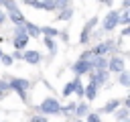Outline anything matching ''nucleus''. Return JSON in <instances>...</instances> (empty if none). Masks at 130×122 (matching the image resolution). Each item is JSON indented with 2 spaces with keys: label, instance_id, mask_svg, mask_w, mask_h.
Masks as SVG:
<instances>
[{
  "label": "nucleus",
  "instance_id": "9",
  "mask_svg": "<svg viewBox=\"0 0 130 122\" xmlns=\"http://www.w3.org/2000/svg\"><path fill=\"white\" fill-rule=\"evenodd\" d=\"M110 49H112V41H108V43H104V45H98L91 53L98 57V55H102V53H106V51H110Z\"/></svg>",
  "mask_w": 130,
  "mask_h": 122
},
{
  "label": "nucleus",
  "instance_id": "25",
  "mask_svg": "<svg viewBox=\"0 0 130 122\" xmlns=\"http://www.w3.org/2000/svg\"><path fill=\"white\" fill-rule=\"evenodd\" d=\"M30 122H47V118H43V116H35V118H30Z\"/></svg>",
  "mask_w": 130,
  "mask_h": 122
},
{
  "label": "nucleus",
  "instance_id": "7",
  "mask_svg": "<svg viewBox=\"0 0 130 122\" xmlns=\"http://www.w3.org/2000/svg\"><path fill=\"white\" fill-rule=\"evenodd\" d=\"M39 59H41V53L39 51H26L24 53V61L26 63H39Z\"/></svg>",
  "mask_w": 130,
  "mask_h": 122
},
{
  "label": "nucleus",
  "instance_id": "26",
  "mask_svg": "<svg viewBox=\"0 0 130 122\" xmlns=\"http://www.w3.org/2000/svg\"><path fill=\"white\" fill-rule=\"evenodd\" d=\"M73 110H75V104H67V106H65V114H67V112H73Z\"/></svg>",
  "mask_w": 130,
  "mask_h": 122
},
{
  "label": "nucleus",
  "instance_id": "27",
  "mask_svg": "<svg viewBox=\"0 0 130 122\" xmlns=\"http://www.w3.org/2000/svg\"><path fill=\"white\" fill-rule=\"evenodd\" d=\"M4 18H6V16H4V12H2V10H0V24H2V22H4Z\"/></svg>",
  "mask_w": 130,
  "mask_h": 122
},
{
  "label": "nucleus",
  "instance_id": "22",
  "mask_svg": "<svg viewBox=\"0 0 130 122\" xmlns=\"http://www.w3.org/2000/svg\"><path fill=\"white\" fill-rule=\"evenodd\" d=\"M87 122H102L98 114H87Z\"/></svg>",
  "mask_w": 130,
  "mask_h": 122
},
{
  "label": "nucleus",
  "instance_id": "5",
  "mask_svg": "<svg viewBox=\"0 0 130 122\" xmlns=\"http://www.w3.org/2000/svg\"><path fill=\"white\" fill-rule=\"evenodd\" d=\"M108 67H110L112 71H118V73H122L126 65H124V59H122V57H114V59L108 63Z\"/></svg>",
  "mask_w": 130,
  "mask_h": 122
},
{
  "label": "nucleus",
  "instance_id": "23",
  "mask_svg": "<svg viewBox=\"0 0 130 122\" xmlns=\"http://www.w3.org/2000/svg\"><path fill=\"white\" fill-rule=\"evenodd\" d=\"M45 45H47V49H49V51H55V43H53L51 39H45Z\"/></svg>",
  "mask_w": 130,
  "mask_h": 122
},
{
  "label": "nucleus",
  "instance_id": "11",
  "mask_svg": "<svg viewBox=\"0 0 130 122\" xmlns=\"http://www.w3.org/2000/svg\"><path fill=\"white\" fill-rule=\"evenodd\" d=\"M79 83V79L75 77L73 81H69V83H65V87H63V96H69V94H73L75 92V85Z\"/></svg>",
  "mask_w": 130,
  "mask_h": 122
},
{
  "label": "nucleus",
  "instance_id": "16",
  "mask_svg": "<svg viewBox=\"0 0 130 122\" xmlns=\"http://www.w3.org/2000/svg\"><path fill=\"white\" fill-rule=\"evenodd\" d=\"M120 83H122L124 87L130 85V73H128V71H122V73H120Z\"/></svg>",
  "mask_w": 130,
  "mask_h": 122
},
{
  "label": "nucleus",
  "instance_id": "17",
  "mask_svg": "<svg viewBox=\"0 0 130 122\" xmlns=\"http://www.w3.org/2000/svg\"><path fill=\"white\" fill-rule=\"evenodd\" d=\"M71 14H73V10H71V8H65V10L59 14V18H61V20H67V18H71Z\"/></svg>",
  "mask_w": 130,
  "mask_h": 122
},
{
  "label": "nucleus",
  "instance_id": "21",
  "mask_svg": "<svg viewBox=\"0 0 130 122\" xmlns=\"http://www.w3.org/2000/svg\"><path fill=\"white\" fill-rule=\"evenodd\" d=\"M0 59H2V63H4V65H12V57H10V55H2Z\"/></svg>",
  "mask_w": 130,
  "mask_h": 122
},
{
  "label": "nucleus",
  "instance_id": "3",
  "mask_svg": "<svg viewBox=\"0 0 130 122\" xmlns=\"http://www.w3.org/2000/svg\"><path fill=\"white\" fill-rule=\"evenodd\" d=\"M116 24H118V10H110L106 14V18H104V28L106 30H112Z\"/></svg>",
  "mask_w": 130,
  "mask_h": 122
},
{
  "label": "nucleus",
  "instance_id": "1",
  "mask_svg": "<svg viewBox=\"0 0 130 122\" xmlns=\"http://www.w3.org/2000/svg\"><path fill=\"white\" fill-rule=\"evenodd\" d=\"M26 43H28V37H26V33H24V26H16V37H14V49H24L26 47Z\"/></svg>",
  "mask_w": 130,
  "mask_h": 122
},
{
  "label": "nucleus",
  "instance_id": "18",
  "mask_svg": "<svg viewBox=\"0 0 130 122\" xmlns=\"http://www.w3.org/2000/svg\"><path fill=\"white\" fill-rule=\"evenodd\" d=\"M41 33H45V35H47V39L57 35V30H55V28H49V26H43V28H41Z\"/></svg>",
  "mask_w": 130,
  "mask_h": 122
},
{
  "label": "nucleus",
  "instance_id": "20",
  "mask_svg": "<svg viewBox=\"0 0 130 122\" xmlns=\"http://www.w3.org/2000/svg\"><path fill=\"white\" fill-rule=\"evenodd\" d=\"M126 116H128V110H126V108H124V110H118V114H116V118H118V120H124Z\"/></svg>",
  "mask_w": 130,
  "mask_h": 122
},
{
  "label": "nucleus",
  "instance_id": "8",
  "mask_svg": "<svg viewBox=\"0 0 130 122\" xmlns=\"http://www.w3.org/2000/svg\"><path fill=\"white\" fill-rule=\"evenodd\" d=\"M24 33H26V37H39V35H41V28H39L37 24L28 22V24H26V28H24Z\"/></svg>",
  "mask_w": 130,
  "mask_h": 122
},
{
  "label": "nucleus",
  "instance_id": "15",
  "mask_svg": "<svg viewBox=\"0 0 130 122\" xmlns=\"http://www.w3.org/2000/svg\"><path fill=\"white\" fill-rule=\"evenodd\" d=\"M10 18H12L14 22H18V24H20V22H24V18H22V14H20V12L16 10V8H14V10H10Z\"/></svg>",
  "mask_w": 130,
  "mask_h": 122
},
{
  "label": "nucleus",
  "instance_id": "24",
  "mask_svg": "<svg viewBox=\"0 0 130 122\" xmlns=\"http://www.w3.org/2000/svg\"><path fill=\"white\" fill-rule=\"evenodd\" d=\"M75 94L81 98V96H83V85H79V83H77V85H75Z\"/></svg>",
  "mask_w": 130,
  "mask_h": 122
},
{
  "label": "nucleus",
  "instance_id": "12",
  "mask_svg": "<svg viewBox=\"0 0 130 122\" xmlns=\"http://www.w3.org/2000/svg\"><path fill=\"white\" fill-rule=\"evenodd\" d=\"M83 94L87 96V100H93L95 98V83L89 81V85H87V89H83Z\"/></svg>",
  "mask_w": 130,
  "mask_h": 122
},
{
  "label": "nucleus",
  "instance_id": "28",
  "mask_svg": "<svg viewBox=\"0 0 130 122\" xmlns=\"http://www.w3.org/2000/svg\"><path fill=\"white\" fill-rule=\"evenodd\" d=\"M0 57H2V51H0Z\"/></svg>",
  "mask_w": 130,
  "mask_h": 122
},
{
  "label": "nucleus",
  "instance_id": "6",
  "mask_svg": "<svg viewBox=\"0 0 130 122\" xmlns=\"http://www.w3.org/2000/svg\"><path fill=\"white\" fill-rule=\"evenodd\" d=\"M89 69H91V63H85V61H75V63H73V71H75V75L87 73Z\"/></svg>",
  "mask_w": 130,
  "mask_h": 122
},
{
  "label": "nucleus",
  "instance_id": "4",
  "mask_svg": "<svg viewBox=\"0 0 130 122\" xmlns=\"http://www.w3.org/2000/svg\"><path fill=\"white\" fill-rule=\"evenodd\" d=\"M8 85H10L12 89H16L20 98H24V92H26V87H28V81H26V79H12Z\"/></svg>",
  "mask_w": 130,
  "mask_h": 122
},
{
  "label": "nucleus",
  "instance_id": "13",
  "mask_svg": "<svg viewBox=\"0 0 130 122\" xmlns=\"http://www.w3.org/2000/svg\"><path fill=\"white\" fill-rule=\"evenodd\" d=\"M77 116H87L89 114V110H87V104H79V106H75V110H73Z\"/></svg>",
  "mask_w": 130,
  "mask_h": 122
},
{
  "label": "nucleus",
  "instance_id": "14",
  "mask_svg": "<svg viewBox=\"0 0 130 122\" xmlns=\"http://www.w3.org/2000/svg\"><path fill=\"white\" fill-rule=\"evenodd\" d=\"M118 106H120V100H112V102H108V104L104 106V112H114Z\"/></svg>",
  "mask_w": 130,
  "mask_h": 122
},
{
  "label": "nucleus",
  "instance_id": "19",
  "mask_svg": "<svg viewBox=\"0 0 130 122\" xmlns=\"http://www.w3.org/2000/svg\"><path fill=\"white\" fill-rule=\"evenodd\" d=\"M128 20H130V14H128V12L124 10V14H122V16H118V22H122V24H126Z\"/></svg>",
  "mask_w": 130,
  "mask_h": 122
},
{
  "label": "nucleus",
  "instance_id": "2",
  "mask_svg": "<svg viewBox=\"0 0 130 122\" xmlns=\"http://www.w3.org/2000/svg\"><path fill=\"white\" fill-rule=\"evenodd\" d=\"M39 108H41V112H45V114H57V112H59V102L53 100V98H47V100H43V104H41Z\"/></svg>",
  "mask_w": 130,
  "mask_h": 122
},
{
  "label": "nucleus",
  "instance_id": "10",
  "mask_svg": "<svg viewBox=\"0 0 130 122\" xmlns=\"http://www.w3.org/2000/svg\"><path fill=\"white\" fill-rule=\"evenodd\" d=\"M106 79H108V73H106V71H98V73H93V75H91V79H89V81H93V83L98 85V83H104Z\"/></svg>",
  "mask_w": 130,
  "mask_h": 122
},
{
  "label": "nucleus",
  "instance_id": "29",
  "mask_svg": "<svg viewBox=\"0 0 130 122\" xmlns=\"http://www.w3.org/2000/svg\"><path fill=\"white\" fill-rule=\"evenodd\" d=\"M79 122H83V120H79Z\"/></svg>",
  "mask_w": 130,
  "mask_h": 122
}]
</instances>
